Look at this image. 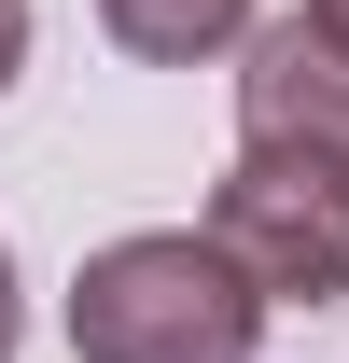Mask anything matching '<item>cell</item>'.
<instances>
[{"label":"cell","instance_id":"obj_6","mask_svg":"<svg viewBox=\"0 0 349 363\" xmlns=\"http://www.w3.org/2000/svg\"><path fill=\"white\" fill-rule=\"evenodd\" d=\"M14 321H28V308H14V252H0V363H14Z\"/></svg>","mask_w":349,"mask_h":363},{"label":"cell","instance_id":"obj_7","mask_svg":"<svg viewBox=\"0 0 349 363\" xmlns=\"http://www.w3.org/2000/svg\"><path fill=\"white\" fill-rule=\"evenodd\" d=\"M307 14H321V28H336V43H349V0H307Z\"/></svg>","mask_w":349,"mask_h":363},{"label":"cell","instance_id":"obj_3","mask_svg":"<svg viewBox=\"0 0 349 363\" xmlns=\"http://www.w3.org/2000/svg\"><path fill=\"white\" fill-rule=\"evenodd\" d=\"M238 140L252 154H307V168H349V43L321 14H279L238 56Z\"/></svg>","mask_w":349,"mask_h":363},{"label":"cell","instance_id":"obj_4","mask_svg":"<svg viewBox=\"0 0 349 363\" xmlns=\"http://www.w3.org/2000/svg\"><path fill=\"white\" fill-rule=\"evenodd\" d=\"M98 28L126 56H154V70H196V56H223L252 28V0H98Z\"/></svg>","mask_w":349,"mask_h":363},{"label":"cell","instance_id":"obj_5","mask_svg":"<svg viewBox=\"0 0 349 363\" xmlns=\"http://www.w3.org/2000/svg\"><path fill=\"white\" fill-rule=\"evenodd\" d=\"M28 70V0H0V84Z\"/></svg>","mask_w":349,"mask_h":363},{"label":"cell","instance_id":"obj_1","mask_svg":"<svg viewBox=\"0 0 349 363\" xmlns=\"http://www.w3.org/2000/svg\"><path fill=\"white\" fill-rule=\"evenodd\" d=\"M265 308H279V294H265L210 224L112 238V252H84V279H70V350L84 363H252Z\"/></svg>","mask_w":349,"mask_h":363},{"label":"cell","instance_id":"obj_2","mask_svg":"<svg viewBox=\"0 0 349 363\" xmlns=\"http://www.w3.org/2000/svg\"><path fill=\"white\" fill-rule=\"evenodd\" d=\"M210 238L279 294V308H336L349 294V168H307V154H252L210 196Z\"/></svg>","mask_w":349,"mask_h":363}]
</instances>
